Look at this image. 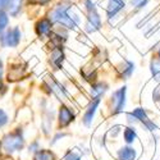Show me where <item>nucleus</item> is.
Listing matches in <instances>:
<instances>
[{"instance_id":"1","label":"nucleus","mask_w":160,"mask_h":160,"mask_svg":"<svg viewBox=\"0 0 160 160\" xmlns=\"http://www.w3.org/2000/svg\"><path fill=\"white\" fill-rule=\"evenodd\" d=\"M69 12V7L68 5H59L51 14V19L54 22H58V23H62L63 26L68 28H76V26L78 24L79 19L76 17V16H69L68 14Z\"/></svg>"},{"instance_id":"2","label":"nucleus","mask_w":160,"mask_h":160,"mask_svg":"<svg viewBox=\"0 0 160 160\" xmlns=\"http://www.w3.org/2000/svg\"><path fill=\"white\" fill-rule=\"evenodd\" d=\"M3 145H4V149L8 152L18 151V150H21L23 148V137H22V135L19 132L10 133V135L4 137Z\"/></svg>"},{"instance_id":"3","label":"nucleus","mask_w":160,"mask_h":160,"mask_svg":"<svg viewBox=\"0 0 160 160\" xmlns=\"http://www.w3.org/2000/svg\"><path fill=\"white\" fill-rule=\"evenodd\" d=\"M86 4H87V9H88V22H87L86 27H87L88 32H94L100 27V17L95 10L94 4H92L90 0H87Z\"/></svg>"},{"instance_id":"4","label":"nucleus","mask_w":160,"mask_h":160,"mask_svg":"<svg viewBox=\"0 0 160 160\" xmlns=\"http://www.w3.org/2000/svg\"><path fill=\"white\" fill-rule=\"evenodd\" d=\"M112 101H113V106H114V113L122 112V109L124 108V104H126V87H122L118 91H115L112 96Z\"/></svg>"},{"instance_id":"5","label":"nucleus","mask_w":160,"mask_h":160,"mask_svg":"<svg viewBox=\"0 0 160 160\" xmlns=\"http://www.w3.org/2000/svg\"><path fill=\"white\" fill-rule=\"evenodd\" d=\"M132 115L136 118V121L137 122H141L146 128H148L149 131H154V129H156V126L150 121V119L148 118V114H146V112L143 110V109H141V108H137V109H135L132 112Z\"/></svg>"},{"instance_id":"6","label":"nucleus","mask_w":160,"mask_h":160,"mask_svg":"<svg viewBox=\"0 0 160 160\" xmlns=\"http://www.w3.org/2000/svg\"><path fill=\"white\" fill-rule=\"evenodd\" d=\"M21 38V32L18 28H14L9 31L4 37H3V44L5 46H17Z\"/></svg>"},{"instance_id":"7","label":"nucleus","mask_w":160,"mask_h":160,"mask_svg":"<svg viewBox=\"0 0 160 160\" xmlns=\"http://www.w3.org/2000/svg\"><path fill=\"white\" fill-rule=\"evenodd\" d=\"M99 104H100V99H96L94 102L90 104L88 109L86 110L85 117H83V123H85L86 126H90V124L92 123V119H94V117H95V113H96V109H98Z\"/></svg>"},{"instance_id":"8","label":"nucleus","mask_w":160,"mask_h":160,"mask_svg":"<svg viewBox=\"0 0 160 160\" xmlns=\"http://www.w3.org/2000/svg\"><path fill=\"white\" fill-rule=\"evenodd\" d=\"M72 121H73L72 112L67 108V106H60V110H59V124L62 127H65V126H68Z\"/></svg>"},{"instance_id":"9","label":"nucleus","mask_w":160,"mask_h":160,"mask_svg":"<svg viewBox=\"0 0 160 160\" xmlns=\"http://www.w3.org/2000/svg\"><path fill=\"white\" fill-rule=\"evenodd\" d=\"M123 7H124L123 0H109V5H108V16H109V18L115 16Z\"/></svg>"},{"instance_id":"10","label":"nucleus","mask_w":160,"mask_h":160,"mask_svg":"<svg viewBox=\"0 0 160 160\" xmlns=\"http://www.w3.org/2000/svg\"><path fill=\"white\" fill-rule=\"evenodd\" d=\"M64 60V54L60 49H55L52 51V54L50 57V63L55 67V69H59L62 67V63Z\"/></svg>"},{"instance_id":"11","label":"nucleus","mask_w":160,"mask_h":160,"mask_svg":"<svg viewBox=\"0 0 160 160\" xmlns=\"http://www.w3.org/2000/svg\"><path fill=\"white\" fill-rule=\"evenodd\" d=\"M51 30V22L49 19H41L36 24V31L38 36H45Z\"/></svg>"},{"instance_id":"12","label":"nucleus","mask_w":160,"mask_h":160,"mask_svg":"<svg viewBox=\"0 0 160 160\" xmlns=\"http://www.w3.org/2000/svg\"><path fill=\"white\" fill-rule=\"evenodd\" d=\"M118 159L119 160H135L136 159V151L132 148H123L118 151Z\"/></svg>"},{"instance_id":"13","label":"nucleus","mask_w":160,"mask_h":160,"mask_svg":"<svg viewBox=\"0 0 160 160\" xmlns=\"http://www.w3.org/2000/svg\"><path fill=\"white\" fill-rule=\"evenodd\" d=\"M21 5H22V0H9L8 9L10 12V14L12 16H16L17 13L21 10Z\"/></svg>"},{"instance_id":"14","label":"nucleus","mask_w":160,"mask_h":160,"mask_svg":"<svg viewBox=\"0 0 160 160\" xmlns=\"http://www.w3.org/2000/svg\"><path fill=\"white\" fill-rule=\"evenodd\" d=\"M35 160H54V154L49 150H40L35 155Z\"/></svg>"},{"instance_id":"15","label":"nucleus","mask_w":160,"mask_h":160,"mask_svg":"<svg viewBox=\"0 0 160 160\" xmlns=\"http://www.w3.org/2000/svg\"><path fill=\"white\" fill-rule=\"evenodd\" d=\"M105 85H102V83H99V85H95L94 87H92V90H91V94H92V96H95L96 99H99L104 92H105Z\"/></svg>"},{"instance_id":"16","label":"nucleus","mask_w":160,"mask_h":160,"mask_svg":"<svg viewBox=\"0 0 160 160\" xmlns=\"http://www.w3.org/2000/svg\"><path fill=\"white\" fill-rule=\"evenodd\" d=\"M151 72L156 81H160V60H154L151 63Z\"/></svg>"},{"instance_id":"17","label":"nucleus","mask_w":160,"mask_h":160,"mask_svg":"<svg viewBox=\"0 0 160 160\" xmlns=\"http://www.w3.org/2000/svg\"><path fill=\"white\" fill-rule=\"evenodd\" d=\"M135 138H136L135 129H133V128H127L124 131V140H126V142L127 143H132L133 141H135Z\"/></svg>"},{"instance_id":"18","label":"nucleus","mask_w":160,"mask_h":160,"mask_svg":"<svg viewBox=\"0 0 160 160\" xmlns=\"http://www.w3.org/2000/svg\"><path fill=\"white\" fill-rule=\"evenodd\" d=\"M7 24H8V17L4 13H0V31H3Z\"/></svg>"},{"instance_id":"19","label":"nucleus","mask_w":160,"mask_h":160,"mask_svg":"<svg viewBox=\"0 0 160 160\" xmlns=\"http://www.w3.org/2000/svg\"><path fill=\"white\" fill-rule=\"evenodd\" d=\"M7 123H8V115L5 114V112H4V110L0 109V127L5 126Z\"/></svg>"},{"instance_id":"20","label":"nucleus","mask_w":160,"mask_h":160,"mask_svg":"<svg viewBox=\"0 0 160 160\" xmlns=\"http://www.w3.org/2000/svg\"><path fill=\"white\" fill-rule=\"evenodd\" d=\"M146 2H148V0H132V4H135L137 8H141L146 4Z\"/></svg>"},{"instance_id":"21","label":"nucleus","mask_w":160,"mask_h":160,"mask_svg":"<svg viewBox=\"0 0 160 160\" xmlns=\"http://www.w3.org/2000/svg\"><path fill=\"white\" fill-rule=\"evenodd\" d=\"M152 98H154V100H155V101H160V87H158V88L154 91Z\"/></svg>"},{"instance_id":"22","label":"nucleus","mask_w":160,"mask_h":160,"mask_svg":"<svg viewBox=\"0 0 160 160\" xmlns=\"http://www.w3.org/2000/svg\"><path fill=\"white\" fill-rule=\"evenodd\" d=\"M76 159H78V155H76V154H68V155H67L65 156V159L64 160H76Z\"/></svg>"},{"instance_id":"23","label":"nucleus","mask_w":160,"mask_h":160,"mask_svg":"<svg viewBox=\"0 0 160 160\" xmlns=\"http://www.w3.org/2000/svg\"><path fill=\"white\" fill-rule=\"evenodd\" d=\"M30 2H32V3H37V4H45V3L49 2V0H30Z\"/></svg>"},{"instance_id":"24","label":"nucleus","mask_w":160,"mask_h":160,"mask_svg":"<svg viewBox=\"0 0 160 160\" xmlns=\"http://www.w3.org/2000/svg\"><path fill=\"white\" fill-rule=\"evenodd\" d=\"M36 150H37V142H35L30 146V151H36Z\"/></svg>"},{"instance_id":"25","label":"nucleus","mask_w":160,"mask_h":160,"mask_svg":"<svg viewBox=\"0 0 160 160\" xmlns=\"http://www.w3.org/2000/svg\"><path fill=\"white\" fill-rule=\"evenodd\" d=\"M5 4H7V0H0V9H3Z\"/></svg>"},{"instance_id":"26","label":"nucleus","mask_w":160,"mask_h":160,"mask_svg":"<svg viewBox=\"0 0 160 160\" xmlns=\"http://www.w3.org/2000/svg\"><path fill=\"white\" fill-rule=\"evenodd\" d=\"M2 74H3V65H2V62H0V78H2Z\"/></svg>"},{"instance_id":"27","label":"nucleus","mask_w":160,"mask_h":160,"mask_svg":"<svg viewBox=\"0 0 160 160\" xmlns=\"http://www.w3.org/2000/svg\"><path fill=\"white\" fill-rule=\"evenodd\" d=\"M0 150H2V143H0Z\"/></svg>"},{"instance_id":"28","label":"nucleus","mask_w":160,"mask_h":160,"mask_svg":"<svg viewBox=\"0 0 160 160\" xmlns=\"http://www.w3.org/2000/svg\"><path fill=\"white\" fill-rule=\"evenodd\" d=\"M159 55H160V50H159Z\"/></svg>"},{"instance_id":"29","label":"nucleus","mask_w":160,"mask_h":160,"mask_svg":"<svg viewBox=\"0 0 160 160\" xmlns=\"http://www.w3.org/2000/svg\"><path fill=\"white\" fill-rule=\"evenodd\" d=\"M76 160H79V158H78V159H76Z\"/></svg>"}]
</instances>
